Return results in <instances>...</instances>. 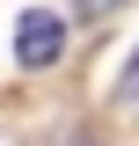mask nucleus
<instances>
[{
	"instance_id": "f257e3e1",
	"label": "nucleus",
	"mask_w": 139,
	"mask_h": 146,
	"mask_svg": "<svg viewBox=\"0 0 139 146\" xmlns=\"http://www.w3.org/2000/svg\"><path fill=\"white\" fill-rule=\"evenodd\" d=\"M59 51H66V22L59 15H22V29H15L22 66H59Z\"/></svg>"
},
{
	"instance_id": "f03ea898",
	"label": "nucleus",
	"mask_w": 139,
	"mask_h": 146,
	"mask_svg": "<svg viewBox=\"0 0 139 146\" xmlns=\"http://www.w3.org/2000/svg\"><path fill=\"white\" fill-rule=\"evenodd\" d=\"M117 110H124V117H139V51H132V66L117 73Z\"/></svg>"
},
{
	"instance_id": "7ed1b4c3",
	"label": "nucleus",
	"mask_w": 139,
	"mask_h": 146,
	"mask_svg": "<svg viewBox=\"0 0 139 146\" xmlns=\"http://www.w3.org/2000/svg\"><path fill=\"white\" fill-rule=\"evenodd\" d=\"M117 7H124V0H81V15H88V22H103V15H117Z\"/></svg>"
}]
</instances>
